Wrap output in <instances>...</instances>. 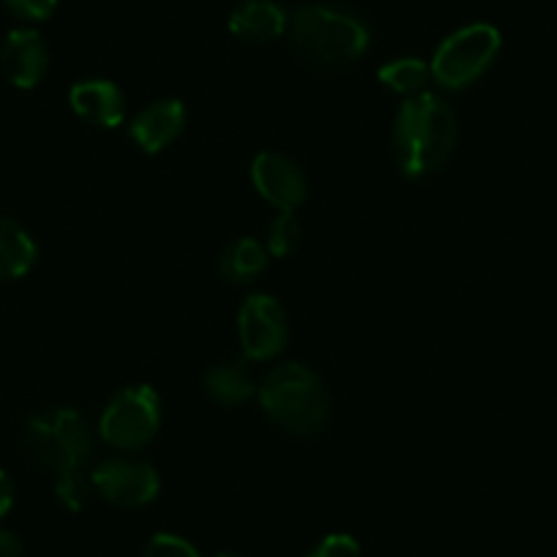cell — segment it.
Segmentation results:
<instances>
[{
	"label": "cell",
	"instance_id": "obj_12",
	"mask_svg": "<svg viewBox=\"0 0 557 557\" xmlns=\"http://www.w3.org/2000/svg\"><path fill=\"white\" fill-rule=\"evenodd\" d=\"M69 101H72V110L83 121L104 128L121 126L123 112H126V99H123L121 88L110 83V79H85V83H77L72 94H69Z\"/></svg>",
	"mask_w": 557,
	"mask_h": 557
},
{
	"label": "cell",
	"instance_id": "obj_3",
	"mask_svg": "<svg viewBox=\"0 0 557 557\" xmlns=\"http://www.w3.org/2000/svg\"><path fill=\"white\" fill-rule=\"evenodd\" d=\"M293 50L318 66H345L369 47V28L356 14L329 7H304L287 23Z\"/></svg>",
	"mask_w": 557,
	"mask_h": 557
},
{
	"label": "cell",
	"instance_id": "obj_20",
	"mask_svg": "<svg viewBox=\"0 0 557 557\" xmlns=\"http://www.w3.org/2000/svg\"><path fill=\"white\" fill-rule=\"evenodd\" d=\"M143 557H202L186 539L173 533H157L148 541Z\"/></svg>",
	"mask_w": 557,
	"mask_h": 557
},
{
	"label": "cell",
	"instance_id": "obj_1",
	"mask_svg": "<svg viewBox=\"0 0 557 557\" xmlns=\"http://www.w3.org/2000/svg\"><path fill=\"white\" fill-rule=\"evenodd\" d=\"M457 115L435 94L410 96L396 112L394 151L405 178H421L448 162L457 148Z\"/></svg>",
	"mask_w": 557,
	"mask_h": 557
},
{
	"label": "cell",
	"instance_id": "obj_23",
	"mask_svg": "<svg viewBox=\"0 0 557 557\" xmlns=\"http://www.w3.org/2000/svg\"><path fill=\"white\" fill-rule=\"evenodd\" d=\"M14 506V484L7 470H0V519L7 517Z\"/></svg>",
	"mask_w": 557,
	"mask_h": 557
},
{
	"label": "cell",
	"instance_id": "obj_2",
	"mask_svg": "<svg viewBox=\"0 0 557 557\" xmlns=\"http://www.w3.org/2000/svg\"><path fill=\"white\" fill-rule=\"evenodd\" d=\"M260 405L273 424L293 435H314L329 424L331 399L323 380L301 363L273 369L260 385Z\"/></svg>",
	"mask_w": 557,
	"mask_h": 557
},
{
	"label": "cell",
	"instance_id": "obj_7",
	"mask_svg": "<svg viewBox=\"0 0 557 557\" xmlns=\"http://www.w3.org/2000/svg\"><path fill=\"white\" fill-rule=\"evenodd\" d=\"M244 356L249 361H271L287 345V314L282 304L265 293H255L244 301L238 318Z\"/></svg>",
	"mask_w": 557,
	"mask_h": 557
},
{
	"label": "cell",
	"instance_id": "obj_6",
	"mask_svg": "<svg viewBox=\"0 0 557 557\" xmlns=\"http://www.w3.org/2000/svg\"><path fill=\"white\" fill-rule=\"evenodd\" d=\"M500 52V34L479 23L457 30L437 47L432 58V77L448 90H462L481 77Z\"/></svg>",
	"mask_w": 557,
	"mask_h": 557
},
{
	"label": "cell",
	"instance_id": "obj_25",
	"mask_svg": "<svg viewBox=\"0 0 557 557\" xmlns=\"http://www.w3.org/2000/svg\"><path fill=\"white\" fill-rule=\"evenodd\" d=\"M216 557H244V555H238V552H219Z\"/></svg>",
	"mask_w": 557,
	"mask_h": 557
},
{
	"label": "cell",
	"instance_id": "obj_11",
	"mask_svg": "<svg viewBox=\"0 0 557 557\" xmlns=\"http://www.w3.org/2000/svg\"><path fill=\"white\" fill-rule=\"evenodd\" d=\"M184 123L186 107L178 99H162L139 112L132 126H128V132H132V139L143 151L159 153L184 132Z\"/></svg>",
	"mask_w": 557,
	"mask_h": 557
},
{
	"label": "cell",
	"instance_id": "obj_9",
	"mask_svg": "<svg viewBox=\"0 0 557 557\" xmlns=\"http://www.w3.org/2000/svg\"><path fill=\"white\" fill-rule=\"evenodd\" d=\"M251 184L257 195L278 211H296L307 200V178L298 164L282 153H260L251 162Z\"/></svg>",
	"mask_w": 557,
	"mask_h": 557
},
{
	"label": "cell",
	"instance_id": "obj_15",
	"mask_svg": "<svg viewBox=\"0 0 557 557\" xmlns=\"http://www.w3.org/2000/svg\"><path fill=\"white\" fill-rule=\"evenodd\" d=\"M202 388L206 394L211 396L213 401L219 405H244L255 396V377L246 369V363L240 361H230V363H219V367H211L202 377Z\"/></svg>",
	"mask_w": 557,
	"mask_h": 557
},
{
	"label": "cell",
	"instance_id": "obj_10",
	"mask_svg": "<svg viewBox=\"0 0 557 557\" xmlns=\"http://www.w3.org/2000/svg\"><path fill=\"white\" fill-rule=\"evenodd\" d=\"M47 66H50V52L39 30L17 28L7 36L0 50V69L14 88H36L45 79Z\"/></svg>",
	"mask_w": 557,
	"mask_h": 557
},
{
	"label": "cell",
	"instance_id": "obj_22",
	"mask_svg": "<svg viewBox=\"0 0 557 557\" xmlns=\"http://www.w3.org/2000/svg\"><path fill=\"white\" fill-rule=\"evenodd\" d=\"M7 7L23 20H47L55 12L58 0H7Z\"/></svg>",
	"mask_w": 557,
	"mask_h": 557
},
{
	"label": "cell",
	"instance_id": "obj_13",
	"mask_svg": "<svg viewBox=\"0 0 557 557\" xmlns=\"http://www.w3.org/2000/svg\"><path fill=\"white\" fill-rule=\"evenodd\" d=\"M287 14L273 3V0H244L235 12L230 14V30L240 41L251 45H265L278 39L287 30Z\"/></svg>",
	"mask_w": 557,
	"mask_h": 557
},
{
	"label": "cell",
	"instance_id": "obj_24",
	"mask_svg": "<svg viewBox=\"0 0 557 557\" xmlns=\"http://www.w3.org/2000/svg\"><path fill=\"white\" fill-rule=\"evenodd\" d=\"M0 557H23V541L12 530H0Z\"/></svg>",
	"mask_w": 557,
	"mask_h": 557
},
{
	"label": "cell",
	"instance_id": "obj_8",
	"mask_svg": "<svg viewBox=\"0 0 557 557\" xmlns=\"http://www.w3.org/2000/svg\"><path fill=\"white\" fill-rule=\"evenodd\" d=\"M90 486L117 508H143L157 500L159 475L148 462L110 459L90 473Z\"/></svg>",
	"mask_w": 557,
	"mask_h": 557
},
{
	"label": "cell",
	"instance_id": "obj_17",
	"mask_svg": "<svg viewBox=\"0 0 557 557\" xmlns=\"http://www.w3.org/2000/svg\"><path fill=\"white\" fill-rule=\"evenodd\" d=\"M377 77L385 88L396 90V94L418 96L424 94L426 83H430L432 77V69L430 63H424L421 58H399V61L380 69Z\"/></svg>",
	"mask_w": 557,
	"mask_h": 557
},
{
	"label": "cell",
	"instance_id": "obj_18",
	"mask_svg": "<svg viewBox=\"0 0 557 557\" xmlns=\"http://www.w3.org/2000/svg\"><path fill=\"white\" fill-rule=\"evenodd\" d=\"M301 222L293 216V211H282L268 227V251L273 257H290L301 246Z\"/></svg>",
	"mask_w": 557,
	"mask_h": 557
},
{
	"label": "cell",
	"instance_id": "obj_4",
	"mask_svg": "<svg viewBox=\"0 0 557 557\" xmlns=\"http://www.w3.org/2000/svg\"><path fill=\"white\" fill-rule=\"evenodd\" d=\"M25 443L36 462L52 470L55 479L83 473V465L94 454L88 421L72 407H55L30 416L25 424Z\"/></svg>",
	"mask_w": 557,
	"mask_h": 557
},
{
	"label": "cell",
	"instance_id": "obj_14",
	"mask_svg": "<svg viewBox=\"0 0 557 557\" xmlns=\"http://www.w3.org/2000/svg\"><path fill=\"white\" fill-rule=\"evenodd\" d=\"M39 246L28 230L9 216H0V278H20L36 265Z\"/></svg>",
	"mask_w": 557,
	"mask_h": 557
},
{
	"label": "cell",
	"instance_id": "obj_19",
	"mask_svg": "<svg viewBox=\"0 0 557 557\" xmlns=\"http://www.w3.org/2000/svg\"><path fill=\"white\" fill-rule=\"evenodd\" d=\"M55 495L69 511H83L85 503L90 497V484L83 473H72V475H61L55 479Z\"/></svg>",
	"mask_w": 557,
	"mask_h": 557
},
{
	"label": "cell",
	"instance_id": "obj_21",
	"mask_svg": "<svg viewBox=\"0 0 557 557\" xmlns=\"http://www.w3.org/2000/svg\"><path fill=\"white\" fill-rule=\"evenodd\" d=\"M307 557H363L361 546L352 535L347 533H331L309 552Z\"/></svg>",
	"mask_w": 557,
	"mask_h": 557
},
{
	"label": "cell",
	"instance_id": "obj_16",
	"mask_svg": "<svg viewBox=\"0 0 557 557\" xmlns=\"http://www.w3.org/2000/svg\"><path fill=\"white\" fill-rule=\"evenodd\" d=\"M268 249L255 238H238L227 244V249L219 257V271L233 285H249L265 271Z\"/></svg>",
	"mask_w": 557,
	"mask_h": 557
},
{
	"label": "cell",
	"instance_id": "obj_5",
	"mask_svg": "<svg viewBox=\"0 0 557 557\" xmlns=\"http://www.w3.org/2000/svg\"><path fill=\"white\" fill-rule=\"evenodd\" d=\"M162 426V399L151 385L121 388L104 407L99 421L101 441L121 451H137L157 437Z\"/></svg>",
	"mask_w": 557,
	"mask_h": 557
}]
</instances>
